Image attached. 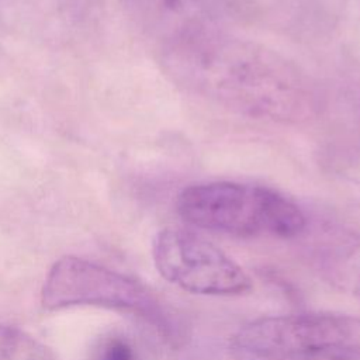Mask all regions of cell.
Wrapping results in <instances>:
<instances>
[{
    "label": "cell",
    "mask_w": 360,
    "mask_h": 360,
    "mask_svg": "<svg viewBox=\"0 0 360 360\" xmlns=\"http://www.w3.org/2000/svg\"><path fill=\"white\" fill-rule=\"evenodd\" d=\"M158 60L177 87L253 120L301 124L319 108L316 89L300 66L219 27L159 49Z\"/></svg>",
    "instance_id": "cell-1"
},
{
    "label": "cell",
    "mask_w": 360,
    "mask_h": 360,
    "mask_svg": "<svg viewBox=\"0 0 360 360\" xmlns=\"http://www.w3.org/2000/svg\"><path fill=\"white\" fill-rule=\"evenodd\" d=\"M180 218L200 229L240 236L290 239L307 228L302 210L280 191L239 181L191 184L176 200Z\"/></svg>",
    "instance_id": "cell-2"
},
{
    "label": "cell",
    "mask_w": 360,
    "mask_h": 360,
    "mask_svg": "<svg viewBox=\"0 0 360 360\" xmlns=\"http://www.w3.org/2000/svg\"><path fill=\"white\" fill-rule=\"evenodd\" d=\"M233 360H360V316L301 312L262 316L228 342Z\"/></svg>",
    "instance_id": "cell-3"
},
{
    "label": "cell",
    "mask_w": 360,
    "mask_h": 360,
    "mask_svg": "<svg viewBox=\"0 0 360 360\" xmlns=\"http://www.w3.org/2000/svg\"><path fill=\"white\" fill-rule=\"evenodd\" d=\"M91 360H141L136 345L125 335L103 338L93 350Z\"/></svg>",
    "instance_id": "cell-9"
},
{
    "label": "cell",
    "mask_w": 360,
    "mask_h": 360,
    "mask_svg": "<svg viewBox=\"0 0 360 360\" xmlns=\"http://www.w3.org/2000/svg\"><path fill=\"white\" fill-rule=\"evenodd\" d=\"M309 262L325 283L360 300V235L326 233L309 249Z\"/></svg>",
    "instance_id": "cell-7"
},
{
    "label": "cell",
    "mask_w": 360,
    "mask_h": 360,
    "mask_svg": "<svg viewBox=\"0 0 360 360\" xmlns=\"http://www.w3.org/2000/svg\"><path fill=\"white\" fill-rule=\"evenodd\" d=\"M46 309L91 305L141 316L169 343L177 346L186 338L181 318L142 283L76 256L53 263L41 290Z\"/></svg>",
    "instance_id": "cell-4"
},
{
    "label": "cell",
    "mask_w": 360,
    "mask_h": 360,
    "mask_svg": "<svg viewBox=\"0 0 360 360\" xmlns=\"http://www.w3.org/2000/svg\"><path fill=\"white\" fill-rule=\"evenodd\" d=\"M152 259L166 281L191 294L233 297L253 287L252 278L239 263L188 229L163 228L156 232Z\"/></svg>",
    "instance_id": "cell-5"
},
{
    "label": "cell",
    "mask_w": 360,
    "mask_h": 360,
    "mask_svg": "<svg viewBox=\"0 0 360 360\" xmlns=\"http://www.w3.org/2000/svg\"><path fill=\"white\" fill-rule=\"evenodd\" d=\"M0 360H55L52 350L30 333L0 325Z\"/></svg>",
    "instance_id": "cell-8"
},
{
    "label": "cell",
    "mask_w": 360,
    "mask_h": 360,
    "mask_svg": "<svg viewBox=\"0 0 360 360\" xmlns=\"http://www.w3.org/2000/svg\"><path fill=\"white\" fill-rule=\"evenodd\" d=\"M125 7L156 51L218 27L215 0H125Z\"/></svg>",
    "instance_id": "cell-6"
}]
</instances>
